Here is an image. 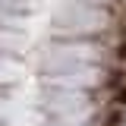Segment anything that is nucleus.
I'll return each mask as SVG.
<instances>
[{
    "label": "nucleus",
    "instance_id": "obj_4",
    "mask_svg": "<svg viewBox=\"0 0 126 126\" xmlns=\"http://www.w3.org/2000/svg\"><path fill=\"white\" fill-rule=\"evenodd\" d=\"M6 110H10V104H6V101H3V98H0V117H3V113H6Z\"/></svg>",
    "mask_w": 126,
    "mask_h": 126
},
{
    "label": "nucleus",
    "instance_id": "obj_1",
    "mask_svg": "<svg viewBox=\"0 0 126 126\" xmlns=\"http://www.w3.org/2000/svg\"><path fill=\"white\" fill-rule=\"evenodd\" d=\"M57 25L66 29L69 38H85L92 32L104 29V13L92 3H85V0H60Z\"/></svg>",
    "mask_w": 126,
    "mask_h": 126
},
{
    "label": "nucleus",
    "instance_id": "obj_2",
    "mask_svg": "<svg viewBox=\"0 0 126 126\" xmlns=\"http://www.w3.org/2000/svg\"><path fill=\"white\" fill-rule=\"evenodd\" d=\"M22 73V66L10 57V54H0V85H13Z\"/></svg>",
    "mask_w": 126,
    "mask_h": 126
},
{
    "label": "nucleus",
    "instance_id": "obj_3",
    "mask_svg": "<svg viewBox=\"0 0 126 126\" xmlns=\"http://www.w3.org/2000/svg\"><path fill=\"white\" fill-rule=\"evenodd\" d=\"M22 47V35L13 29H0V54H16Z\"/></svg>",
    "mask_w": 126,
    "mask_h": 126
}]
</instances>
